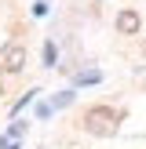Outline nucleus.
Instances as JSON below:
<instances>
[{"mask_svg": "<svg viewBox=\"0 0 146 149\" xmlns=\"http://www.w3.org/2000/svg\"><path fill=\"white\" fill-rule=\"evenodd\" d=\"M22 65H26V47H22V44H7V47H4V55H0V69L18 73Z\"/></svg>", "mask_w": 146, "mask_h": 149, "instance_id": "1", "label": "nucleus"}, {"mask_svg": "<svg viewBox=\"0 0 146 149\" xmlns=\"http://www.w3.org/2000/svg\"><path fill=\"white\" fill-rule=\"evenodd\" d=\"M110 120H121V113H113V109H106V106L88 109V116H84V124H88L91 131H106V127H110Z\"/></svg>", "mask_w": 146, "mask_h": 149, "instance_id": "2", "label": "nucleus"}, {"mask_svg": "<svg viewBox=\"0 0 146 149\" xmlns=\"http://www.w3.org/2000/svg\"><path fill=\"white\" fill-rule=\"evenodd\" d=\"M139 26H142L139 11H121V15H117V33H124V36H135V33H139Z\"/></svg>", "mask_w": 146, "mask_h": 149, "instance_id": "3", "label": "nucleus"}, {"mask_svg": "<svg viewBox=\"0 0 146 149\" xmlns=\"http://www.w3.org/2000/svg\"><path fill=\"white\" fill-rule=\"evenodd\" d=\"M142 51H146V44H142Z\"/></svg>", "mask_w": 146, "mask_h": 149, "instance_id": "4", "label": "nucleus"}]
</instances>
